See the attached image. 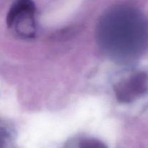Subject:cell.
<instances>
[{
	"label": "cell",
	"instance_id": "obj_2",
	"mask_svg": "<svg viewBox=\"0 0 148 148\" xmlns=\"http://www.w3.org/2000/svg\"><path fill=\"white\" fill-rule=\"evenodd\" d=\"M36 6L30 0L15 1L9 10L7 24L16 36L22 39H31L36 33Z\"/></svg>",
	"mask_w": 148,
	"mask_h": 148
},
{
	"label": "cell",
	"instance_id": "obj_3",
	"mask_svg": "<svg viewBox=\"0 0 148 148\" xmlns=\"http://www.w3.org/2000/svg\"><path fill=\"white\" fill-rule=\"evenodd\" d=\"M145 88V75L136 73L116 84L114 93L119 102L130 103L143 93Z\"/></svg>",
	"mask_w": 148,
	"mask_h": 148
},
{
	"label": "cell",
	"instance_id": "obj_4",
	"mask_svg": "<svg viewBox=\"0 0 148 148\" xmlns=\"http://www.w3.org/2000/svg\"><path fill=\"white\" fill-rule=\"evenodd\" d=\"M77 148H108L103 142L94 138L82 139L78 143Z\"/></svg>",
	"mask_w": 148,
	"mask_h": 148
},
{
	"label": "cell",
	"instance_id": "obj_1",
	"mask_svg": "<svg viewBox=\"0 0 148 148\" xmlns=\"http://www.w3.org/2000/svg\"><path fill=\"white\" fill-rule=\"evenodd\" d=\"M97 40L106 53L119 62H130L140 49L143 25L137 11L119 5L106 12L98 22Z\"/></svg>",
	"mask_w": 148,
	"mask_h": 148
}]
</instances>
